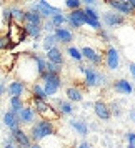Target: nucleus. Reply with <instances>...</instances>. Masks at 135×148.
Listing matches in <instances>:
<instances>
[{
  "mask_svg": "<svg viewBox=\"0 0 135 148\" xmlns=\"http://www.w3.org/2000/svg\"><path fill=\"white\" fill-rule=\"evenodd\" d=\"M2 14H3V20H5V23H8V25H10V23L14 22L12 10H10V8H3V12H2Z\"/></svg>",
  "mask_w": 135,
  "mask_h": 148,
  "instance_id": "obj_32",
  "label": "nucleus"
},
{
  "mask_svg": "<svg viewBox=\"0 0 135 148\" xmlns=\"http://www.w3.org/2000/svg\"><path fill=\"white\" fill-rule=\"evenodd\" d=\"M40 78L43 80V88H45L48 97H52V95L59 92V88H60V73L45 72L43 75H40Z\"/></svg>",
  "mask_w": 135,
  "mask_h": 148,
  "instance_id": "obj_3",
  "label": "nucleus"
},
{
  "mask_svg": "<svg viewBox=\"0 0 135 148\" xmlns=\"http://www.w3.org/2000/svg\"><path fill=\"white\" fill-rule=\"evenodd\" d=\"M68 55L74 58L75 62H80L83 58V53H82V50H79L77 47H68Z\"/></svg>",
  "mask_w": 135,
  "mask_h": 148,
  "instance_id": "obj_30",
  "label": "nucleus"
},
{
  "mask_svg": "<svg viewBox=\"0 0 135 148\" xmlns=\"http://www.w3.org/2000/svg\"><path fill=\"white\" fill-rule=\"evenodd\" d=\"M103 22L107 23L108 27H117V25H122L123 23V17L117 12H105L103 14Z\"/></svg>",
  "mask_w": 135,
  "mask_h": 148,
  "instance_id": "obj_14",
  "label": "nucleus"
},
{
  "mask_svg": "<svg viewBox=\"0 0 135 148\" xmlns=\"http://www.w3.org/2000/svg\"><path fill=\"white\" fill-rule=\"evenodd\" d=\"M107 3L114 8L115 12H120L125 15H135V8L130 5V2H122V0H107Z\"/></svg>",
  "mask_w": 135,
  "mask_h": 148,
  "instance_id": "obj_9",
  "label": "nucleus"
},
{
  "mask_svg": "<svg viewBox=\"0 0 135 148\" xmlns=\"http://www.w3.org/2000/svg\"><path fill=\"white\" fill-rule=\"evenodd\" d=\"M79 148H92V147H90V143L83 141V143H80V145H79Z\"/></svg>",
  "mask_w": 135,
  "mask_h": 148,
  "instance_id": "obj_41",
  "label": "nucleus"
},
{
  "mask_svg": "<svg viewBox=\"0 0 135 148\" xmlns=\"http://www.w3.org/2000/svg\"><path fill=\"white\" fill-rule=\"evenodd\" d=\"M57 37H55V34H48L47 37H45V40H43V48L45 50H50V48H54L55 47V43H57Z\"/></svg>",
  "mask_w": 135,
  "mask_h": 148,
  "instance_id": "obj_27",
  "label": "nucleus"
},
{
  "mask_svg": "<svg viewBox=\"0 0 135 148\" xmlns=\"http://www.w3.org/2000/svg\"><path fill=\"white\" fill-rule=\"evenodd\" d=\"M32 10L39 12L42 17H47V18H52L54 15H57V14H60V12H62L60 8L52 7L47 0H39V3H37V5H34V7H32Z\"/></svg>",
  "mask_w": 135,
  "mask_h": 148,
  "instance_id": "obj_6",
  "label": "nucleus"
},
{
  "mask_svg": "<svg viewBox=\"0 0 135 148\" xmlns=\"http://www.w3.org/2000/svg\"><path fill=\"white\" fill-rule=\"evenodd\" d=\"M50 20L54 22V25H55V27H57V28H59V27H62V25H63V23H65V22L68 20V18H67V17H65V15H63V14H62V12H60V14L54 15V17H52Z\"/></svg>",
  "mask_w": 135,
  "mask_h": 148,
  "instance_id": "obj_29",
  "label": "nucleus"
},
{
  "mask_svg": "<svg viewBox=\"0 0 135 148\" xmlns=\"http://www.w3.org/2000/svg\"><path fill=\"white\" fill-rule=\"evenodd\" d=\"M80 70L85 73V85L87 87H97L103 83V75L94 67H80Z\"/></svg>",
  "mask_w": 135,
  "mask_h": 148,
  "instance_id": "obj_5",
  "label": "nucleus"
},
{
  "mask_svg": "<svg viewBox=\"0 0 135 148\" xmlns=\"http://www.w3.org/2000/svg\"><path fill=\"white\" fill-rule=\"evenodd\" d=\"M47 60L55 63V65H63V55L57 47H54L47 52Z\"/></svg>",
  "mask_w": 135,
  "mask_h": 148,
  "instance_id": "obj_18",
  "label": "nucleus"
},
{
  "mask_svg": "<svg viewBox=\"0 0 135 148\" xmlns=\"http://www.w3.org/2000/svg\"><path fill=\"white\" fill-rule=\"evenodd\" d=\"M82 53H83V58H87L94 65H100L102 63V55L98 52H95L92 47H83L82 48Z\"/></svg>",
  "mask_w": 135,
  "mask_h": 148,
  "instance_id": "obj_13",
  "label": "nucleus"
},
{
  "mask_svg": "<svg viewBox=\"0 0 135 148\" xmlns=\"http://www.w3.org/2000/svg\"><path fill=\"white\" fill-rule=\"evenodd\" d=\"M3 148H19V145L15 141H5L3 143Z\"/></svg>",
  "mask_w": 135,
  "mask_h": 148,
  "instance_id": "obj_38",
  "label": "nucleus"
},
{
  "mask_svg": "<svg viewBox=\"0 0 135 148\" xmlns=\"http://www.w3.org/2000/svg\"><path fill=\"white\" fill-rule=\"evenodd\" d=\"M85 15H87L88 18H94V20H100V15L97 14V10L92 7H87L85 8Z\"/></svg>",
  "mask_w": 135,
  "mask_h": 148,
  "instance_id": "obj_31",
  "label": "nucleus"
},
{
  "mask_svg": "<svg viewBox=\"0 0 135 148\" xmlns=\"http://www.w3.org/2000/svg\"><path fill=\"white\" fill-rule=\"evenodd\" d=\"M25 92V83L20 80H14L10 85H8V93L12 97H22Z\"/></svg>",
  "mask_w": 135,
  "mask_h": 148,
  "instance_id": "obj_17",
  "label": "nucleus"
},
{
  "mask_svg": "<svg viewBox=\"0 0 135 148\" xmlns=\"http://www.w3.org/2000/svg\"><path fill=\"white\" fill-rule=\"evenodd\" d=\"M32 148H42V147L39 145V143H35V141H34V143H32Z\"/></svg>",
  "mask_w": 135,
  "mask_h": 148,
  "instance_id": "obj_43",
  "label": "nucleus"
},
{
  "mask_svg": "<svg viewBox=\"0 0 135 148\" xmlns=\"http://www.w3.org/2000/svg\"><path fill=\"white\" fill-rule=\"evenodd\" d=\"M128 68H130V73H132V77L135 80V63H128Z\"/></svg>",
  "mask_w": 135,
  "mask_h": 148,
  "instance_id": "obj_39",
  "label": "nucleus"
},
{
  "mask_svg": "<svg viewBox=\"0 0 135 148\" xmlns=\"http://www.w3.org/2000/svg\"><path fill=\"white\" fill-rule=\"evenodd\" d=\"M23 23H34V25H40L42 27V15L35 10H30L25 14V22Z\"/></svg>",
  "mask_w": 135,
  "mask_h": 148,
  "instance_id": "obj_20",
  "label": "nucleus"
},
{
  "mask_svg": "<svg viewBox=\"0 0 135 148\" xmlns=\"http://www.w3.org/2000/svg\"><path fill=\"white\" fill-rule=\"evenodd\" d=\"M68 23L72 25V28H80L85 25V20H87V15H85V8H77V10H72L68 14Z\"/></svg>",
  "mask_w": 135,
  "mask_h": 148,
  "instance_id": "obj_7",
  "label": "nucleus"
},
{
  "mask_svg": "<svg viewBox=\"0 0 135 148\" xmlns=\"http://www.w3.org/2000/svg\"><path fill=\"white\" fill-rule=\"evenodd\" d=\"M65 95H67V98L70 101H82V98H83L82 92L79 90V88H75V87H68L67 92H65Z\"/></svg>",
  "mask_w": 135,
  "mask_h": 148,
  "instance_id": "obj_21",
  "label": "nucleus"
},
{
  "mask_svg": "<svg viewBox=\"0 0 135 148\" xmlns=\"http://www.w3.org/2000/svg\"><path fill=\"white\" fill-rule=\"evenodd\" d=\"M114 90L115 92H118V93H122V95H130L132 92H134V88H132V85H130V82L123 80V78H120V80L115 82L114 83Z\"/></svg>",
  "mask_w": 135,
  "mask_h": 148,
  "instance_id": "obj_16",
  "label": "nucleus"
},
{
  "mask_svg": "<svg viewBox=\"0 0 135 148\" xmlns=\"http://www.w3.org/2000/svg\"><path fill=\"white\" fill-rule=\"evenodd\" d=\"M127 148H135V147H134V145H128V147H127Z\"/></svg>",
  "mask_w": 135,
  "mask_h": 148,
  "instance_id": "obj_45",
  "label": "nucleus"
},
{
  "mask_svg": "<svg viewBox=\"0 0 135 148\" xmlns=\"http://www.w3.org/2000/svg\"><path fill=\"white\" fill-rule=\"evenodd\" d=\"M80 0H67L65 2V5H67L70 10H77V8H80Z\"/></svg>",
  "mask_w": 135,
  "mask_h": 148,
  "instance_id": "obj_34",
  "label": "nucleus"
},
{
  "mask_svg": "<svg viewBox=\"0 0 135 148\" xmlns=\"http://www.w3.org/2000/svg\"><path fill=\"white\" fill-rule=\"evenodd\" d=\"M43 28L47 30L48 34H55V30H57V27L54 25V22L50 20V18H48V20L45 22V25H43Z\"/></svg>",
  "mask_w": 135,
  "mask_h": 148,
  "instance_id": "obj_35",
  "label": "nucleus"
},
{
  "mask_svg": "<svg viewBox=\"0 0 135 148\" xmlns=\"http://www.w3.org/2000/svg\"><path fill=\"white\" fill-rule=\"evenodd\" d=\"M125 136H127L128 145H134V147H135V133H134V132H128V133L125 135Z\"/></svg>",
  "mask_w": 135,
  "mask_h": 148,
  "instance_id": "obj_36",
  "label": "nucleus"
},
{
  "mask_svg": "<svg viewBox=\"0 0 135 148\" xmlns=\"http://www.w3.org/2000/svg\"><path fill=\"white\" fill-rule=\"evenodd\" d=\"M55 37H57V40L62 42V43H68V42H72V38H74L72 32H70L68 28H63V27H59L55 30Z\"/></svg>",
  "mask_w": 135,
  "mask_h": 148,
  "instance_id": "obj_19",
  "label": "nucleus"
},
{
  "mask_svg": "<svg viewBox=\"0 0 135 148\" xmlns=\"http://www.w3.org/2000/svg\"><path fill=\"white\" fill-rule=\"evenodd\" d=\"M10 107H12V112L19 113L22 108L25 107V105H23V100H22V97H10Z\"/></svg>",
  "mask_w": 135,
  "mask_h": 148,
  "instance_id": "obj_26",
  "label": "nucleus"
},
{
  "mask_svg": "<svg viewBox=\"0 0 135 148\" xmlns=\"http://www.w3.org/2000/svg\"><path fill=\"white\" fill-rule=\"evenodd\" d=\"M94 110H95V115L100 120H110V116H112V110H110V107L105 101H95Z\"/></svg>",
  "mask_w": 135,
  "mask_h": 148,
  "instance_id": "obj_12",
  "label": "nucleus"
},
{
  "mask_svg": "<svg viewBox=\"0 0 135 148\" xmlns=\"http://www.w3.org/2000/svg\"><path fill=\"white\" fill-rule=\"evenodd\" d=\"M85 3H87V7H90V5H95V0H83Z\"/></svg>",
  "mask_w": 135,
  "mask_h": 148,
  "instance_id": "obj_42",
  "label": "nucleus"
},
{
  "mask_svg": "<svg viewBox=\"0 0 135 148\" xmlns=\"http://www.w3.org/2000/svg\"><path fill=\"white\" fill-rule=\"evenodd\" d=\"M122 2H130V0H122Z\"/></svg>",
  "mask_w": 135,
  "mask_h": 148,
  "instance_id": "obj_46",
  "label": "nucleus"
},
{
  "mask_svg": "<svg viewBox=\"0 0 135 148\" xmlns=\"http://www.w3.org/2000/svg\"><path fill=\"white\" fill-rule=\"evenodd\" d=\"M55 128H54V123L48 120H40L37 121L35 125H32L30 128V138L37 143V141L43 140V138H47L50 135H54Z\"/></svg>",
  "mask_w": 135,
  "mask_h": 148,
  "instance_id": "obj_2",
  "label": "nucleus"
},
{
  "mask_svg": "<svg viewBox=\"0 0 135 148\" xmlns=\"http://www.w3.org/2000/svg\"><path fill=\"white\" fill-rule=\"evenodd\" d=\"M130 5H132V7L135 8V0H130Z\"/></svg>",
  "mask_w": 135,
  "mask_h": 148,
  "instance_id": "obj_44",
  "label": "nucleus"
},
{
  "mask_svg": "<svg viewBox=\"0 0 135 148\" xmlns=\"http://www.w3.org/2000/svg\"><path fill=\"white\" fill-rule=\"evenodd\" d=\"M5 35L8 37V40H10L12 45H19L20 42L25 40L27 32H25V28L22 27V25H19L17 22H12V23L8 25V30H7V34Z\"/></svg>",
  "mask_w": 135,
  "mask_h": 148,
  "instance_id": "obj_4",
  "label": "nucleus"
},
{
  "mask_svg": "<svg viewBox=\"0 0 135 148\" xmlns=\"http://www.w3.org/2000/svg\"><path fill=\"white\" fill-rule=\"evenodd\" d=\"M12 10V17H14V22L17 23H22V22H25V14L27 12H23L20 8H10Z\"/></svg>",
  "mask_w": 135,
  "mask_h": 148,
  "instance_id": "obj_28",
  "label": "nucleus"
},
{
  "mask_svg": "<svg viewBox=\"0 0 135 148\" xmlns=\"http://www.w3.org/2000/svg\"><path fill=\"white\" fill-rule=\"evenodd\" d=\"M23 28H25V32H27V35H30V37H39L42 32V27L40 25H34V23H23Z\"/></svg>",
  "mask_w": 135,
  "mask_h": 148,
  "instance_id": "obj_24",
  "label": "nucleus"
},
{
  "mask_svg": "<svg viewBox=\"0 0 135 148\" xmlns=\"http://www.w3.org/2000/svg\"><path fill=\"white\" fill-rule=\"evenodd\" d=\"M22 121L20 118H19V113H15V112H7V113L3 115V125L10 130V132H14V130H17V128H20L19 125H20Z\"/></svg>",
  "mask_w": 135,
  "mask_h": 148,
  "instance_id": "obj_11",
  "label": "nucleus"
},
{
  "mask_svg": "<svg viewBox=\"0 0 135 148\" xmlns=\"http://www.w3.org/2000/svg\"><path fill=\"white\" fill-rule=\"evenodd\" d=\"M57 107H59V112L62 115H72V112H74L70 101H65V100H59L57 101Z\"/></svg>",
  "mask_w": 135,
  "mask_h": 148,
  "instance_id": "obj_25",
  "label": "nucleus"
},
{
  "mask_svg": "<svg viewBox=\"0 0 135 148\" xmlns=\"http://www.w3.org/2000/svg\"><path fill=\"white\" fill-rule=\"evenodd\" d=\"M12 140L19 145V148H32V140L22 128H17L12 132Z\"/></svg>",
  "mask_w": 135,
  "mask_h": 148,
  "instance_id": "obj_8",
  "label": "nucleus"
},
{
  "mask_svg": "<svg viewBox=\"0 0 135 148\" xmlns=\"http://www.w3.org/2000/svg\"><path fill=\"white\" fill-rule=\"evenodd\" d=\"M8 37L7 35H3V37H2V42H0V48H2V50H7V43H8Z\"/></svg>",
  "mask_w": 135,
  "mask_h": 148,
  "instance_id": "obj_37",
  "label": "nucleus"
},
{
  "mask_svg": "<svg viewBox=\"0 0 135 148\" xmlns=\"http://www.w3.org/2000/svg\"><path fill=\"white\" fill-rule=\"evenodd\" d=\"M32 101H34L35 112L42 116V120L55 121V120H59V118H60V112H59V108L52 107L48 101L40 100V98H34V97H32Z\"/></svg>",
  "mask_w": 135,
  "mask_h": 148,
  "instance_id": "obj_1",
  "label": "nucleus"
},
{
  "mask_svg": "<svg viewBox=\"0 0 135 148\" xmlns=\"http://www.w3.org/2000/svg\"><path fill=\"white\" fill-rule=\"evenodd\" d=\"M85 25H88V27L94 28V30H98V28H100V20H94V18H88V17H87Z\"/></svg>",
  "mask_w": 135,
  "mask_h": 148,
  "instance_id": "obj_33",
  "label": "nucleus"
},
{
  "mask_svg": "<svg viewBox=\"0 0 135 148\" xmlns=\"http://www.w3.org/2000/svg\"><path fill=\"white\" fill-rule=\"evenodd\" d=\"M70 125H72V128H74L75 132H79L82 136H85V135L88 133V127H87V123H85V121H82V120H72V121H70Z\"/></svg>",
  "mask_w": 135,
  "mask_h": 148,
  "instance_id": "obj_22",
  "label": "nucleus"
},
{
  "mask_svg": "<svg viewBox=\"0 0 135 148\" xmlns=\"http://www.w3.org/2000/svg\"><path fill=\"white\" fill-rule=\"evenodd\" d=\"M128 118L132 121H135V110H130V112H128Z\"/></svg>",
  "mask_w": 135,
  "mask_h": 148,
  "instance_id": "obj_40",
  "label": "nucleus"
},
{
  "mask_svg": "<svg viewBox=\"0 0 135 148\" xmlns=\"http://www.w3.org/2000/svg\"><path fill=\"white\" fill-rule=\"evenodd\" d=\"M105 62H107V68H108V70H117V68H118V63H120V55H118V50H117L115 47H108L107 48Z\"/></svg>",
  "mask_w": 135,
  "mask_h": 148,
  "instance_id": "obj_10",
  "label": "nucleus"
},
{
  "mask_svg": "<svg viewBox=\"0 0 135 148\" xmlns=\"http://www.w3.org/2000/svg\"><path fill=\"white\" fill-rule=\"evenodd\" d=\"M35 113H37V112H35L32 107H23L20 112H19V118H20V121L23 125H30V123L35 120Z\"/></svg>",
  "mask_w": 135,
  "mask_h": 148,
  "instance_id": "obj_15",
  "label": "nucleus"
},
{
  "mask_svg": "<svg viewBox=\"0 0 135 148\" xmlns=\"http://www.w3.org/2000/svg\"><path fill=\"white\" fill-rule=\"evenodd\" d=\"M32 93H34V98H40V100H45L48 97L47 92H45V88L42 87V85H39V83H34L32 85Z\"/></svg>",
  "mask_w": 135,
  "mask_h": 148,
  "instance_id": "obj_23",
  "label": "nucleus"
}]
</instances>
